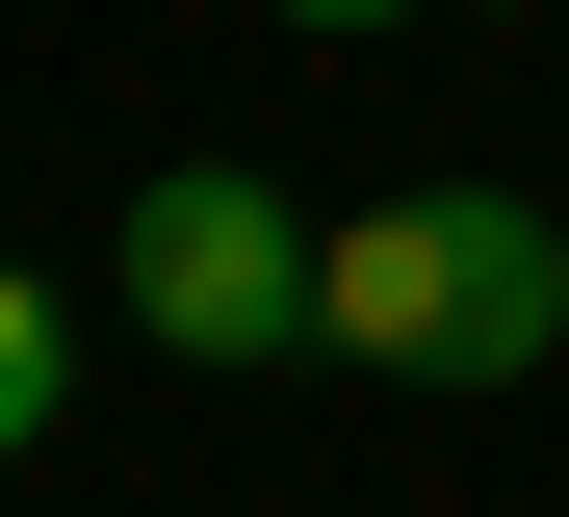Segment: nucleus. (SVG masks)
Masks as SVG:
<instances>
[{
	"label": "nucleus",
	"mask_w": 569,
	"mask_h": 517,
	"mask_svg": "<svg viewBox=\"0 0 569 517\" xmlns=\"http://www.w3.org/2000/svg\"><path fill=\"white\" fill-rule=\"evenodd\" d=\"M569 337V233L492 181H389V207H337V310H311V362H389V388H518Z\"/></svg>",
	"instance_id": "obj_1"
},
{
	"label": "nucleus",
	"mask_w": 569,
	"mask_h": 517,
	"mask_svg": "<svg viewBox=\"0 0 569 517\" xmlns=\"http://www.w3.org/2000/svg\"><path fill=\"white\" fill-rule=\"evenodd\" d=\"M311 310H337V233H311L259 156L130 181V337H156V362H311Z\"/></svg>",
	"instance_id": "obj_2"
},
{
	"label": "nucleus",
	"mask_w": 569,
	"mask_h": 517,
	"mask_svg": "<svg viewBox=\"0 0 569 517\" xmlns=\"http://www.w3.org/2000/svg\"><path fill=\"white\" fill-rule=\"evenodd\" d=\"M52 414H78V310H52L27 259H0V466H27V440H52Z\"/></svg>",
	"instance_id": "obj_3"
},
{
	"label": "nucleus",
	"mask_w": 569,
	"mask_h": 517,
	"mask_svg": "<svg viewBox=\"0 0 569 517\" xmlns=\"http://www.w3.org/2000/svg\"><path fill=\"white\" fill-rule=\"evenodd\" d=\"M284 27H415V0H284Z\"/></svg>",
	"instance_id": "obj_4"
}]
</instances>
